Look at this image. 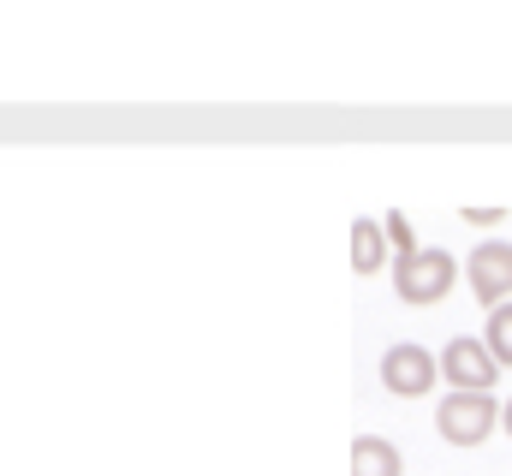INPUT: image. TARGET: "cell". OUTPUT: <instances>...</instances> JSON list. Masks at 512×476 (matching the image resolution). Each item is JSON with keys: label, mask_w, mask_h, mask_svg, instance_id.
Wrapping results in <instances>:
<instances>
[{"label": "cell", "mask_w": 512, "mask_h": 476, "mask_svg": "<svg viewBox=\"0 0 512 476\" xmlns=\"http://www.w3.org/2000/svg\"><path fill=\"white\" fill-rule=\"evenodd\" d=\"M483 346H489V357H495L501 369H512V304H501V310H489Z\"/></svg>", "instance_id": "obj_8"}, {"label": "cell", "mask_w": 512, "mask_h": 476, "mask_svg": "<svg viewBox=\"0 0 512 476\" xmlns=\"http://www.w3.org/2000/svg\"><path fill=\"white\" fill-rule=\"evenodd\" d=\"M501 429H507V435H512V399H507V405H501Z\"/></svg>", "instance_id": "obj_11"}, {"label": "cell", "mask_w": 512, "mask_h": 476, "mask_svg": "<svg viewBox=\"0 0 512 476\" xmlns=\"http://www.w3.org/2000/svg\"><path fill=\"white\" fill-rule=\"evenodd\" d=\"M453 280H459V262L447 256V250H417L411 262H399L393 268V292H399V304H441L447 292H453Z\"/></svg>", "instance_id": "obj_2"}, {"label": "cell", "mask_w": 512, "mask_h": 476, "mask_svg": "<svg viewBox=\"0 0 512 476\" xmlns=\"http://www.w3.org/2000/svg\"><path fill=\"white\" fill-rule=\"evenodd\" d=\"M507 209H465V227H501Z\"/></svg>", "instance_id": "obj_10"}, {"label": "cell", "mask_w": 512, "mask_h": 476, "mask_svg": "<svg viewBox=\"0 0 512 476\" xmlns=\"http://www.w3.org/2000/svg\"><path fill=\"white\" fill-rule=\"evenodd\" d=\"M441 375L453 381V393H489L495 387V375H501V363L489 357L483 340H447V352H441Z\"/></svg>", "instance_id": "obj_5"}, {"label": "cell", "mask_w": 512, "mask_h": 476, "mask_svg": "<svg viewBox=\"0 0 512 476\" xmlns=\"http://www.w3.org/2000/svg\"><path fill=\"white\" fill-rule=\"evenodd\" d=\"M352 476H405V459L382 435H358L352 441Z\"/></svg>", "instance_id": "obj_6"}, {"label": "cell", "mask_w": 512, "mask_h": 476, "mask_svg": "<svg viewBox=\"0 0 512 476\" xmlns=\"http://www.w3.org/2000/svg\"><path fill=\"white\" fill-rule=\"evenodd\" d=\"M465 286L477 292L483 310L512 304V244L507 238H483V244L465 256Z\"/></svg>", "instance_id": "obj_3"}, {"label": "cell", "mask_w": 512, "mask_h": 476, "mask_svg": "<svg viewBox=\"0 0 512 476\" xmlns=\"http://www.w3.org/2000/svg\"><path fill=\"white\" fill-rule=\"evenodd\" d=\"M387 250H393V244H387L382 221H370V215L352 221V268H358V274H376V268L387 262Z\"/></svg>", "instance_id": "obj_7"}, {"label": "cell", "mask_w": 512, "mask_h": 476, "mask_svg": "<svg viewBox=\"0 0 512 476\" xmlns=\"http://www.w3.org/2000/svg\"><path fill=\"white\" fill-rule=\"evenodd\" d=\"M495 423H501V405L489 393H447L435 405V429L447 447H483L495 435Z\"/></svg>", "instance_id": "obj_1"}, {"label": "cell", "mask_w": 512, "mask_h": 476, "mask_svg": "<svg viewBox=\"0 0 512 476\" xmlns=\"http://www.w3.org/2000/svg\"><path fill=\"white\" fill-rule=\"evenodd\" d=\"M435 375H441V357L423 352V346H387L382 357V387L393 393V399H423L429 387H435Z\"/></svg>", "instance_id": "obj_4"}, {"label": "cell", "mask_w": 512, "mask_h": 476, "mask_svg": "<svg viewBox=\"0 0 512 476\" xmlns=\"http://www.w3.org/2000/svg\"><path fill=\"white\" fill-rule=\"evenodd\" d=\"M382 227H387V244L399 250V262H411V256L423 250V244H417V233H411V221H405L399 209H393V215H382Z\"/></svg>", "instance_id": "obj_9"}]
</instances>
